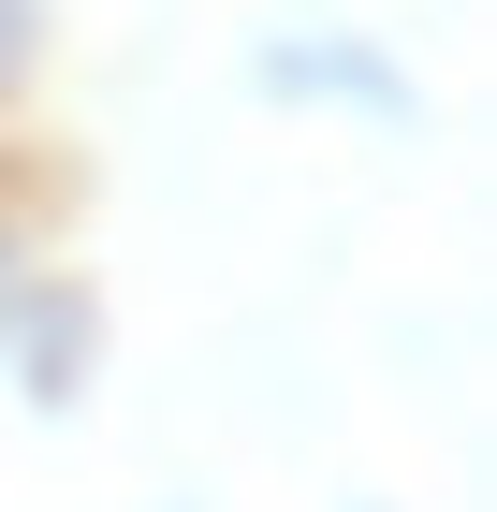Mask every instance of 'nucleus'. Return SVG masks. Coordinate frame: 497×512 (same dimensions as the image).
Here are the masks:
<instances>
[{
	"mask_svg": "<svg viewBox=\"0 0 497 512\" xmlns=\"http://www.w3.org/2000/svg\"><path fill=\"white\" fill-rule=\"evenodd\" d=\"M15 59H30V0H0V74H15Z\"/></svg>",
	"mask_w": 497,
	"mask_h": 512,
	"instance_id": "nucleus-1",
	"label": "nucleus"
}]
</instances>
